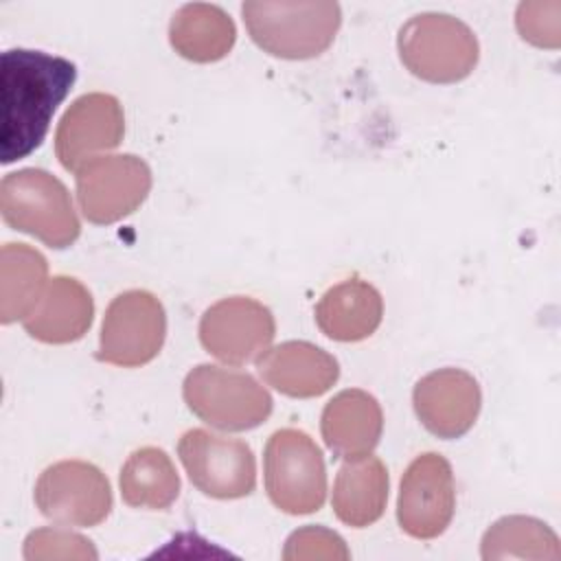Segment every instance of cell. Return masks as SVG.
Returning a JSON list of instances; mask_svg holds the SVG:
<instances>
[{
	"label": "cell",
	"mask_w": 561,
	"mask_h": 561,
	"mask_svg": "<svg viewBox=\"0 0 561 561\" xmlns=\"http://www.w3.org/2000/svg\"><path fill=\"white\" fill-rule=\"evenodd\" d=\"M77 81L70 59L11 48L0 59V162L31 156L46 138L53 114Z\"/></svg>",
	"instance_id": "cell-1"
},
{
	"label": "cell",
	"mask_w": 561,
	"mask_h": 561,
	"mask_svg": "<svg viewBox=\"0 0 561 561\" xmlns=\"http://www.w3.org/2000/svg\"><path fill=\"white\" fill-rule=\"evenodd\" d=\"M252 42L280 59H311L324 53L342 24L337 2H267L241 4Z\"/></svg>",
	"instance_id": "cell-2"
},
{
	"label": "cell",
	"mask_w": 561,
	"mask_h": 561,
	"mask_svg": "<svg viewBox=\"0 0 561 561\" xmlns=\"http://www.w3.org/2000/svg\"><path fill=\"white\" fill-rule=\"evenodd\" d=\"M0 213L7 226L55 250L72 245L81 234L68 188L44 169L7 173L0 182Z\"/></svg>",
	"instance_id": "cell-3"
},
{
	"label": "cell",
	"mask_w": 561,
	"mask_h": 561,
	"mask_svg": "<svg viewBox=\"0 0 561 561\" xmlns=\"http://www.w3.org/2000/svg\"><path fill=\"white\" fill-rule=\"evenodd\" d=\"M401 64L430 83H456L471 75L480 46L476 33L449 13L412 15L397 35Z\"/></svg>",
	"instance_id": "cell-4"
},
{
	"label": "cell",
	"mask_w": 561,
	"mask_h": 561,
	"mask_svg": "<svg viewBox=\"0 0 561 561\" xmlns=\"http://www.w3.org/2000/svg\"><path fill=\"white\" fill-rule=\"evenodd\" d=\"M188 410L221 432H248L272 414V397L250 373L215 364L195 366L182 386Z\"/></svg>",
	"instance_id": "cell-5"
},
{
	"label": "cell",
	"mask_w": 561,
	"mask_h": 561,
	"mask_svg": "<svg viewBox=\"0 0 561 561\" xmlns=\"http://www.w3.org/2000/svg\"><path fill=\"white\" fill-rule=\"evenodd\" d=\"M265 491L272 504L289 515H309L327 497V467L309 434L294 427L276 430L263 454Z\"/></svg>",
	"instance_id": "cell-6"
},
{
	"label": "cell",
	"mask_w": 561,
	"mask_h": 561,
	"mask_svg": "<svg viewBox=\"0 0 561 561\" xmlns=\"http://www.w3.org/2000/svg\"><path fill=\"white\" fill-rule=\"evenodd\" d=\"M164 335L162 302L147 289L123 291L105 309L96 359L123 368L145 366L160 353Z\"/></svg>",
	"instance_id": "cell-7"
},
{
	"label": "cell",
	"mask_w": 561,
	"mask_h": 561,
	"mask_svg": "<svg viewBox=\"0 0 561 561\" xmlns=\"http://www.w3.org/2000/svg\"><path fill=\"white\" fill-rule=\"evenodd\" d=\"M178 456L188 480L215 500L245 497L256 486V460L248 443L195 427L182 434Z\"/></svg>",
	"instance_id": "cell-8"
},
{
	"label": "cell",
	"mask_w": 561,
	"mask_h": 561,
	"mask_svg": "<svg viewBox=\"0 0 561 561\" xmlns=\"http://www.w3.org/2000/svg\"><path fill=\"white\" fill-rule=\"evenodd\" d=\"M151 191V169L134 153L99 156L77 171V202L90 224L107 226L140 208Z\"/></svg>",
	"instance_id": "cell-9"
},
{
	"label": "cell",
	"mask_w": 561,
	"mask_h": 561,
	"mask_svg": "<svg viewBox=\"0 0 561 561\" xmlns=\"http://www.w3.org/2000/svg\"><path fill=\"white\" fill-rule=\"evenodd\" d=\"M33 497L46 519L64 526H99L112 511L110 480L85 460H59L46 467Z\"/></svg>",
	"instance_id": "cell-10"
},
{
	"label": "cell",
	"mask_w": 561,
	"mask_h": 561,
	"mask_svg": "<svg viewBox=\"0 0 561 561\" xmlns=\"http://www.w3.org/2000/svg\"><path fill=\"white\" fill-rule=\"evenodd\" d=\"M456 511L454 471L445 456H416L399 484L397 522L414 539H434L447 530Z\"/></svg>",
	"instance_id": "cell-11"
},
{
	"label": "cell",
	"mask_w": 561,
	"mask_h": 561,
	"mask_svg": "<svg viewBox=\"0 0 561 561\" xmlns=\"http://www.w3.org/2000/svg\"><path fill=\"white\" fill-rule=\"evenodd\" d=\"M274 335L272 311L250 296L221 298L199 320L202 346L228 366L256 362L270 348Z\"/></svg>",
	"instance_id": "cell-12"
},
{
	"label": "cell",
	"mask_w": 561,
	"mask_h": 561,
	"mask_svg": "<svg viewBox=\"0 0 561 561\" xmlns=\"http://www.w3.org/2000/svg\"><path fill=\"white\" fill-rule=\"evenodd\" d=\"M125 114L116 96L90 92L75 99L55 131V153L66 171H79L85 162L121 145Z\"/></svg>",
	"instance_id": "cell-13"
},
{
	"label": "cell",
	"mask_w": 561,
	"mask_h": 561,
	"mask_svg": "<svg viewBox=\"0 0 561 561\" xmlns=\"http://www.w3.org/2000/svg\"><path fill=\"white\" fill-rule=\"evenodd\" d=\"M412 405L421 425L438 438L467 434L482 405V392L473 375L462 368H438L421 377L412 390Z\"/></svg>",
	"instance_id": "cell-14"
},
{
	"label": "cell",
	"mask_w": 561,
	"mask_h": 561,
	"mask_svg": "<svg viewBox=\"0 0 561 561\" xmlns=\"http://www.w3.org/2000/svg\"><path fill=\"white\" fill-rule=\"evenodd\" d=\"M256 370L267 386L291 399L320 397L331 390L340 377L337 359L305 340L270 346L256 359Z\"/></svg>",
	"instance_id": "cell-15"
},
{
	"label": "cell",
	"mask_w": 561,
	"mask_h": 561,
	"mask_svg": "<svg viewBox=\"0 0 561 561\" xmlns=\"http://www.w3.org/2000/svg\"><path fill=\"white\" fill-rule=\"evenodd\" d=\"M320 432L335 458H362L373 454L383 432L379 401L359 388L337 392L322 410Z\"/></svg>",
	"instance_id": "cell-16"
},
{
	"label": "cell",
	"mask_w": 561,
	"mask_h": 561,
	"mask_svg": "<svg viewBox=\"0 0 561 561\" xmlns=\"http://www.w3.org/2000/svg\"><path fill=\"white\" fill-rule=\"evenodd\" d=\"M94 318V300L88 287L72 276H53L22 320L24 331L44 344H70L81 340Z\"/></svg>",
	"instance_id": "cell-17"
},
{
	"label": "cell",
	"mask_w": 561,
	"mask_h": 561,
	"mask_svg": "<svg viewBox=\"0 0 561 561\" xmlns=\"http://www.w3.org/2000/svg\"><path fill=\"white\" fill-rule=\"evenodd\" d=\"M383 318V298L364 278H346L329 287L316 305L318 329L335 342L370 337Z\"/></svg>",
	"instance_id": "cell-18"
},
{
	"label": "cell",
	"mask_w": 561,
	"mask_h": 561,
	"mask_svg": "<svg viewBox=\"0 0 561 561\" xmlns=\"http://www.w3.org/2000/svg\"><path fill=\"white\" fill-rule=\"evenodd\" d=\"M388 469L381 458L368 454L346 460L333 482L331 506L335 517L353 528L375 524L388 502Z\"/></svg>",
	"instance_id": "cell-19"
},
{
	"label": "cell",
	"mask_w": 561,
	"mask_h": 561,
	"mask_svg": "<svg viewBox=\"0 0 561 561\" xmlns=\"http://www.w3.org/2000/svg\"><path fill=\"white\" fill-rule=\"evenodd\" d=\"M232 18L217 4L191 2L180 7L169 22V42L175 53L195 64L224 59L234 46Z\"/></svg>",
	"instance_id": "cell-20"
},
{
	"label": "cell",
	"mask_w": 561,
	"mask_h": 561,
	"mask_svg": "<svg viewBox=\"0 0 561 561\" xmlns=\"http://www.w3.org/2000/svg\"><path fill=\"white\" fill-rule=\"evenodd\" d=\"M48 263L26 243H4L0 250V320H24L39 302L48 280Z\"/></svg>",
	"instance_id": "cell-21"
},
{
	"label": "cell",
	"mask_w": 561,
	"mask_h": 561,
	"mask_svg": "<svg viewBox=\"0 0 561 561\" xmlns=\"http://www.w3.org/2000/svg\"><path fill=\"white\" fill-rule=\"evenodd\" d=\"M121 495L134 508L164 511L180 495V476L160 447H140L121 467Z\"/></svg>",
	"instance_id": "cell-22"
},
{
	"label": "cell",
	"mask_w": 561,
	"mask_h": 561,
	"mask_svg": "<svg viewBox=\"0 0 561 561\" xmlns=\"http://www.w3.org/2000/svg\"><path fill=\"white\" fill-rule=\"evenodd\" d=\"M480 554L484 561L533 559L559 561L561 543L557 533L541 519L526 515H508L491 524L482 537Z\"/></svg>",
	"instance_id": "cell-23"
},
{
	"label": "cell",
	"mask_w": 561,
	"mask_h": 561,
	"mask_svg": "<svg viewBox=\"0 0 561 561\" xmlns=\"http://www.w3.org/2000/svg\"><path fill=\"white\" fill-rule=\"evenodd\" d=\"M99 554L90 539L68 528H37L24 539L26 561H50V559H79L94 561Z\"/></svg>",
	"instance_id": "cell-24"
},
{
	"label": "cell",
	"mask_w": 561,
	"mask_h": 561,
	"mask_svg": "<svg viewBox=\"0 0 561 561\" xmlns=\"http://www.w3.org/2000/svg\"><path fill=\"white\" fill-rule=\"evenodd\" d=\"M519 35L539 48H557L561 44V4L550 2H522L515 13Z\"/></svg>",
	"instance_id": "cell-25"
},
{
	"label": "cell",
	"mask_w": 561,
	"mask_h": 561,
	"mask_svg": "<svg viewBox=\"0 0 561 561\" xmlns=\"http://www.w3.org/2000/svg\"><path fill=\"white\" fill-rule=\"evenodd\" d=\"M351 557L344 539L324 528V526H302L289 535L285 541L283 559L298 561V559H342Z\"/></svg>",
	"instance_id": "cell-26"
}]
</instances>
